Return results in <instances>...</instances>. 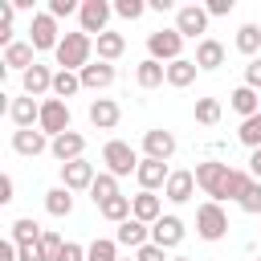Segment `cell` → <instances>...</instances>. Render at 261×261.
I'll use <instances>...</instances> for the list:
<instances>
[{
	"label": "cell",
	"mask_w": 261,
	"mask_h": 261,
	"mask_svg": "<svg viewBox=\"0 0 261 261\" xmlns=\"http://www.w3.org/2000/svg\"><path fill=\"white\" fill-rule=\"evenodd\" d=\"M49 151H53L57 163H73V159H82V151H86V135L65 130V135H57V139L49 143Z\"/></svg>",
	"instance_id": "obj_14"
},
{
	"label": "cell",
	"mask_w": 261,
	"mask_h": 261,
	"mask_svg": "<svg viewBox=\"0 0 261 261\" xmlns=\"http://www.w3.org/2000/svg\"><path fill=\"white\" fill-rule=\"evenodd\" d=\"M110 12H114V4H106V0H82V12H77V20H82V33L90 37V33H106V20H110Z\"/></svg>",
	"instance_id": "obj_7"
},
{
	"label": "cell",
	"mask_w": 261,
	"mask_h": 261,
	"mask_svg": "<svg viewBox=\"0 0 261 261\" xmlns=\"http://www.w3.org/2000/svg\"><path fill=\"white\" fill-rule=\"evenodd\" d=\"M118 245H126V249H143V245H151V224H143V220H126V224H118V237H114Z\"/></svg>",
	"instance_id": "obj_18"
},
{
	"label": "cell",
	"mask_w": 261,
	"mask_h": 261,
	"mask_svg": "<svg viewBox=\"0 0 261 261\" xmlns=\"http://www.w3.org/2000/svg\"><path fill=\"white\" fill-rule=\"evenodd\" d=\"M237 139H241L245 147H253V151H257V147H261V114L245 118V122H241V130H237Z\"/></svg>",
	"instance_id": "obj_36"
},
{
	"label": "cell",
	"mask_w": 261,
	"mask_h": 261,
	"mask_svg": "<svg viewBox=\"0 0 261 261\" xmlns=\"http://www.w3.org/2000/svg\"><path fill=\"white\" fill-rule=\"evenodd\" d=\"M49 143H53V139H45V130H12V151H16V155L37 159Z\"/></svg>",
	"instance_id": "obj_17"
},
{
	"label": "cell",
	"mask_w": 261,
	"mask_h": 261,
	"mask_svg": "<svg viewBox=\"0 0 261 261\" xmlns=\"http://www.w3.org/2000/svg\"><path fill=\"white\" fill-rule=\"evenodd\" d=\"M135 179H139V188H143V192H155V188H167L171 167H167V163H159V159H147V155H143V163H139Z\"/></svg>",
	"instance_id": "obj_13"
},
{
	"label": "cell",
	"mask_w": 261,
	"mask_h": 261,
	"mask_svg": "<svg viewBox=\"0 0 261 261\" xmlns=\"http://www.w3.org/2000/svg\"><path fill=\"white\" fill-rule=\"evenodd\" d=\"M171 261H192V257H171Z\"/></svg>",
	"instance_id": "obj_49"
},
{
	"label": "cell",
	"mask_w": 261,
	"mask_h": 261,
	"mask_svg": "<svg viewBox=\"0 0 261 261\" xmlns=\"http://www.w3.org/2000/svg\"><path fill=\"white\" fill-rule=\"evenodd\" d=\"M37 245H41V257H45V261H57V253H61V245H65V241H61L57 232H49V228H45Z\"/></svg>",
	"instance_id": "obj_37"
},
{
	"label": "cell",
	"mask_w": 261,
	"mask_h": 261,
	"mask_svg": "<svg viewBox=\"0 0 261 261\" xmlns=\"http://www.w3.org/2000/svg\"><path fill=\"white\" fill-rule=\"evenodd\" d=\"M37 61H33V45L29 41H12L8 49H4V69H20V73H29Z\"/></svg>",
	"instance_id": "obj_23"
},
{
	"label": "cell",
	"mask_w": 261,
	"mask_h": 261,
	"mask_svg": "<svg viewBox=\"0 0 261 261\" xmlns=\"http://www.w3.org/2000/svg\"><path fill=\"white\" fill-rule=\"evenodd\" d=\"M175 29H179V37H200V33H208V8L184 4V8L175 12ZM200 41H204V37H200Z\"/></svg>",
	"instance_id": "obj_9"
},
{
	"label": "cell",
	"mask_w": 261,
	"mask_h": 261,
	"mask_svg": "<svg viewBox=\"0 0 261 261\" xmlns=\"http://www.w3.org/2000/svg\"><path fill=\"white\" fill-rule=\"evenodd\" d=\"M90 49H94V41L86 33H65L61 45H57V65L69 69V73H82L90 65Z\"/></svg>",
	"instance_id": "obj_1"
},
{
	"label": "cell",
	"mask_w": 261,
	"mask_h": 261,
	"mask_svg": "<svg viewBox=\"0 0 261 261\" xmlns=\"http://www.w3.org/2000/svg\"><path fill=\"white\" fill-rule=\"evenodd\" d=\"M200 69H220L224 65V45L220 41H212V37H204L200 45H196V57H192Z\"/></svg>",
	"instance_id": "obj_24"
},
{
	"label": "cell",
	"mask_w": 261,
	"mask_h": 261,
	"mask_svg": "<svg viewBox=\"0 0 261 261\" xmlns=\"http://www.w3.org/2000/svg\"><path fill=\"white\" fill-rule=\"evenodd\" d=\"M8 118L16 122V130H33V122H41V102H33L29 94L24 98H12L8 102Z\"/></svg>",
	"instance_id": "obj_16"
},
{
	"label": "cell",
	"mask_w": 261,
	"mask_h": 261,
	"mask_svg": "<svg viewBox=\"0 0 261 261\" xmlns=\"http://www.w3.org/2000/svg\"><path fill=\"white\" fill-rule=\"evenodd\" d=\"M102 163H106V171L110 175H130V171H139V155H135V147L130 143H122V139H110L106 147H102Z\"/></svg>",
	"instance_id": "obj_3"
},
{
	"label": "cell",
	"mask_w": 261,
	"mask_h": 261,
	"mask_svg": "<svg viewBox=\"0 0 261 261\" xmlns=\"http://www.w3.org/2000/svg\"><path fill=\"white\" fill-rule=\"evenodd\" d=\"M257 261H261V257H257Z\"/></svg>",
	"instance_id": "obj_51"
},
{
	"label": "cell",
	"mask_w": 261,
	"mask_h": 261,
	"mask_svg": "<svg viewBox=\"0 0 261 261\" xmlns=\"http://www.w3.org/2000/svg\"><path fill=\"white\" fill-rule=\"evenodd\" d=\"M232 4H237V0H208L204 8H208V16H228V12H232Z\"/></svg>",
	"instance_id": "obj_44"
},
{
	"label": "cell",
	"mask_w": 261,
	"mask_h": 261,
	"mask_svg": "<svg viewBox=\"0 0 261 261\" xmlns=\"http://www.w3.org/2000/svg\"><path fill=\"white\" fill-rule=\"evenodd\" d=\"M8 228H12V232H8V241H16V245H37V241H41V232H45V228H41L33 216H20V220H12Z\"/></svg>",
	"instance_id": "obj_28"
},
{
	"label": "cell",
	"mask_w": 261,
	"mask_h": 261,
	"mask_svg": "<svg viewBox=\"0 0 261 261\" xmlns=\"http://www.w3.org/2000/svg\"><path fill=\"white\" fill-rule=\"evenodd\" d=\"M245 86H249V90H261V57H253V61L245 65Z\"/></svg>",
	"instance_id": "obj_43"
},
{
	"label": "cell",
	"mask_w": 261,
	"mask_h": 261,
	"mask_svg": "<svg viewBox=\"0 0 261 261\" xmlns=\"http://www.w3.org/2000/svg\"><path fill=\"white\" fill-rule=\"evenodd\" d=\"M151 241H155L159 249H175V245L184 241V220H179V216H159V220L151 224Z\"/></svg>",
	"instance_id": "obj_15"
},
{
	"label": "cell",
	"mask_w": 261,
	"mask_h": 261,
	"mask_svg": "<svg viewBox=\"0 0 261 261\" xmlns=\"http://www.w3.org/2000/svg\"><path fill=\"white\" fill-rule=\"evenodd\" d=\"M196 232H200L204 241H220V237L228 232V216H224V208H220L216 200H208V204L196 208Z\"/></svg>",
	"instance_id": "obj_4"
},
{
	"label": "cell",
	"mask_w": 261,
	"mask_h": 261,
	"mask_svg": "<svg viewBox=\"0 0 261 261\" xmlns=\"http://www.w3.org/2000/svg\"><path fill=\"white\" fill-rule=\"evenodd\" d=\"M37 130H45V135H65L69 130V106L61 102V98H45L41 102V122H37Z\"/></svg>",
	"instance_id": "obj_6"
},
{
	"label": "cell",
	"mask_w": 261,
	"mask_h": 261,
	"mask_svg": "<svg viewBox=\"0 0 261 261\" xmlns=\"http://www.w3.org/2000/svg\"><path fill=\"white\" fill-rule=\"evenodd\" d=\"M228 179H232V167H228V163H220V159H204V163H196V184H200L204 196H212L216 204L224 200Z\"/></svg>",
	"instance_id": "obj_2"
},
{
	"label": "cell",
	"mask_w": 261,
	"mask_h": 261,
	"mask_svg": "<svg viewBox=\"0 0 261 261\" xmlns=\"http://www.w3.org/2000/svg\"><path fill=\"white\" fill-rule=\"evenodd\" d=\"M86 114H90V126H94V130H114L118 118H122V110H118L114 98H94Z\"/></svg>",
	"instance_id": "obj_12"
},
{
	"label": "cell",
	"mask_w": 261,
	"mask_h": 261,
	"mask_svg": "<svg viewBox=\"0 0 261 261\" xmlns=\"http://www.w3.org/2000/svg\"><path fill=\"white\" fill-rule=\"evenodd\" d=\"M249 171H253V179H261V147L253 151V159H249Z\"/></svg>",
	"instance_id": "obj_48"
},
{
	"label": "cell",
	"mask_w": 261,
	"mask_h": 261,
	"mask_svg": "<svg viewBox=\"0 0 261 261\" xmlns=\"http://www.w3.org/2000/svg\"><path fill=\"white\" fill-rule=\"evenodd\" d=\"M114 12H118L122 20H139V16L147 12V4H143V0H114Z\"/></svg>",
	"instance_id": "obj_38"
},
{
	"label": "cell",
	"mask_w": 261,
	"mask_h": 261,
	"mask_svg": "<svg viewBox=\"0 0 261 261\" xmlns=\"http://www.w3.org/2000/svg\"><path fill=\"white\" fill-rule=\"evenodd\" d=\"M147 49H151V57L155 61H179V49H184V37H179V29H155L151 37H147Z\"/></svg>",
	"instance_id": "obj_5"
},
{
	"label": "cell",
	"mask_w": 261,
	"mask_h": 261,
	"mask_svg": "<svg viewBox=\"0 0 261 261\" xmlns=\"http://www.w3.org/2000/svg\"><path fill=\"white\" fill-rule=\"evenodd\" d=\"M135 82H139L143 90H155V86L167 82V65L155 61V57H147V61H139V69H135Z\"/></svg>",
	"instance_id": "obj_25"
},
{
	"label": "cell",
	"mask_w": 261,
	"mask_h": 261,
	"mask_svg": "<svg viewBox=\"0 0 261 261\" xmlns=\"http://www.w3.org/2000/svg\"><path fill=\"white\" fill-rule=\"evenodd\" d=\"M45 208H49V216H69V212H73L69 188H49V192H45Z\"/></svg>",
	"instance_id": "obj_31"
},
{
	"label": "cell",
	"mask_w": 261,
	"mask_h": 261,
	"mask_svg": "<svg viewBox=\"0 0 261 261\" xmlns=\"http://www.w3.org/2000/svg\"><path fill=\"white\" fill-rule=\"evenodd\" d=\"M12 188H16V184H12V175H0V204L16 200V196H12Z\"/></svg>",
	"instance_id": "obj_46"
},
{
	"label": "cell",
	"mask_w": 261,
	"mask_h": 261,
	"mask_svg": "<svg viewBox=\"0 0 261 261\" xmlns=\"http://www.w3.org/2000/svg\"><path fill=\"white\" fill-rule=\"evenodd\" d=\"M196 122L200 126H216L220 122V102L216 98H196Z\"/></svg>",
	"instance_id": "obj_34"
},
{
	"label": "cell",
	"mask_w": 261,
	"mask_h": 261,
	"mask_svg": "<svg viewBox=\"0 0 261 261\" xmlns=\"http://www.w3.org/2000/svg\"><path fill=\"white\" fill-rule=\"evenodd\" d=\"M20 77H24V94H29V98H41V94L53 90V77H57V73H49V65L37 61V65H33L29 73H20Z\"/></svg>",
	"instance_id": "obj_22"
},
{
	"label": "cell",
	"mask_w": 261,
	"mask_h": 261,
	"mask_svg": "<svg viewBox=\"0 0 261 261\" xmlns=\"http://www.w3.org/2000/svg\"><path fill=\"white\" fill-rule=\"evenodd\" d=\"M237 49L253 57V53L261 49V29H257V24H241V29H237Z\"/></svg>",
	"instance_id": "obj_35"
},
{
	"label": "cell",
	"mask_w": 261,
	"mask_h": 261,
	"mask_svg": "<svg viewBox=\"0 0 261 261\" xmlns=\"http://www.w3.org/2000/svg\"><path fill=\"white\" fill-rule=\"evenodd\" d=\"M114 196H122V192H118V175L98 171V179H94V188H90V200L102 208V204H106V200H114Z\"/></svg>",
	"instance_id": "obj_30"
},
{
	"label": "cell",
	"mask_w": 261,
	"mask_h": 261,
	"mask_svg": "<svg viewBox=\"0 0 261 261\" xmlns=\"http://www.w3.org/2000/svg\"><path fill=\"white\" fill-rule=\"evenodd\" d=\"M77 77H82V90H106L114 82V65L110 61H90Z\"/></svg>",
	"instance_id": "obj_19"
},
{
	"label": "cell",
	"mask_w": 261,
	"mask_h": 261,
	"mask_svg": "<svg viewBox=\"0 0 261 261\" xmlns=\"http://www.w3.org/2000/svg\"><path fill=\"white\" fill-rule=\"evenodd\" d=\"M135 261H171V257H167V249H159V245L151 241V245H143V249L135 253Z\"/></svg>",
	"instance_id": "obj_40"
},
{
	"label": "cell",
	"mask_w": 261,
	"mask_h": 261,
	"mask_svg": "<svg viewBox=\"0 0 261 261\" xmlns=\"http://www.w3.org/2000/svg\"><path fill=\"white\" fill-rule=\"evenodd\" d=\"M29 45H33V49H53V53H57L61 37H57V20H53L49 12H37V16H33V24H29Z\"/></svg>",
	"instance_id": "obj_8"
},
{
	"label": "cell",
	"mask_w": 261,
	"mask_h": 261,
	"mask_svg": "<svg viewBox=\"0 0 261 261\" xmlns=\"http://www.w3.org/2000/svg\"><path fill=\"white\" fill-rule=\"evenodd\" d=\"M126 261H130V257H126Z\"/></svg>",
	"instance_id": "obj_50"
},
{
	"label": "cell",
	"mask_w": 261,
	"mask_h": 261,
	"mask_svg": "<svg viewBox=\"0 0 261 261\" xmlns=\"http://www.w3.org/2000/svg\"><path fill=\"white\" fill-rule=\"evenodd\" d=\"M16 261H45L41 245H16Z\"/></svg>",
	"instance_id": "obj_45"
},
{
	"label": "cell",
	"mask_w": 261,
	"mask_h": 261,
	"mask_svg": "<svg viewBox=\"0 0 261 261\" xmlns=\"http://www.w3.org/2000/svg\"><path fill=\"white\" fill-rule=\"evenodd\" d=\"M192 192H196V171H171L163 196H167L171 204H184V200H192Z\"/></svg>",
	"instance_id": "obj_21"
},
{
	"label": "cell",
	"mask_w": 261,
	"mask_h": 261,
	"mask_svg": "<svg viewBox=\"0 0 261 261\" xmlns=\"http://www.w3.org/2000/svg\"><path fill=\"white\" fill-rule=\"evenodd\" d=\"M69 12H82V4H73V0H49V16L57 20V16H69Z\"/></svg>",
	"instance_id": "obj_41"
},
{
	"label": "cell",
	"mask_w": 261,
	"mask_h": 261,
	"mask_svg": "<svg viewBox=\"0 0 261 261\" xmlns=\"http://www.w3.org/2000/svg\"><path fill=\"white\" fill-rule=\"evenodd\" d=\"M143 151H147V159L167 163V159L175 155V135H171V130H163V126H151V130L143 135Z\"/></svg>",
	"instance_id": "obj_10"
},
{
	"label": "cell",
	"mask_w": 261,
	"mask_h": 261,
	"mask_svg": "<svg viewBox=\"0 0 261 261\" xmlns=\"http://www.w3.org/2000/svg\"><path fill=\"white\" fill-rule=\"evenodd\" d=\"M57 261H86V249H82L77 241H65L61 253H57Z\"/></svg>",
	"instance_id": "obj_42"
},
{
	"label": "cell",
	"mask_w": 261,
	"mask_h": 261,
	"mask_svg": "<svg viewBox=\"0 0 261 261\" xmlns=\"http://www.w3.org/2000/svg\"><path fill=\"white\" fill-rule=\"evenodd\" d=\"M241 208H245V212H253V216L261 212V179H253V184H249V192L241 196Z\"/></svg>",
	"instance_id": "obj_39"
},
{
	"label": "cell",
	"mask_w": 261,
	"mask_h": 261,
	"mask_svg": "<svg viewBox=\"0 0 261 261\" xmlns=\"http://www.w3.org/2000/svg\"><path fill=\"white\" fill-rule=\"evenodd\" d=\"M77 90H82V77H77V73H69V69H57V77H53V98H61V102H65V98H73Z\"/></svg>",
	"instance_id": "obj_32"
},
{
	"label": "cell",
	"mask_w": 261,
	"mask_h": 261,
	"mask_svg": "<svg viewBox=\"0 0 261 261\" xmlns=\"http://www.w3.org/2000/svg\"><path fill=\"white\" fill-rule=\"evenodd\" d=\"M98 61H114V57H122V49H126V37L122 33H114V29H106L98 41Z\"/></svg>",
	"instance_id": "obj_29"
},
{
	"label": "cell",
	"mask_w": 261,
	"mask_h": 261,
	"mask_svg": "<svg viewBox=\"0 0 261 261\" xmlns=\"http://www.w3.org/2000/svg\"><path fill=\"white\" fill-rule=\"evenodd\" d=\"M94 163H86V159H73V163H61V188H69V192H90L94 188Z\"/></svg>",
	"instance_id": "obj_11"
},
{
	"label": "cell",
	"mask_w": 261,
	"mask_h": 261,
	"mask_svg": "<svg viewBox=\"0 0 261 261\" xmlns=\"http://www.w3.org/2000/svg\"><path fill=\"white\" fill-rule=\"evenodd\" d=\"M130 200H135V220L155 224V220L163 216V204H159V196H155V192H139V196H130Z\"/></svg>",
	"instance_id": "obj_26"
},
{
	"label": "cell",
	"mask_w": 261,
	"mask_h": 261,
	"mask_svg": "<svg viewBox=\"0 0 261 261\" xmlns=\"http://www.w3.org/2000/svg\"><path fill=\"white\" fill-rule=\"evenodd\" d=\"M228 106L241 114V122L245 118H253V114H261V94L257 90H249V86H237L232 94H228Z\"/></svg>",
	"instance_id": "obj_20"
},
{
	"label": "cell",
	"mask_w": 261,
	"mask_h": 261,
	"mask_svg": "<svg viewBox=\"0 0 261 261\" xmlns=\"http://www.w3.org/2000/svg\"><path fill=\"white\" fill-rule=\"evenodd\" d=\"M86 261H122V257H118V241H106V237H98V241L86 249Z\"/></svg>",
	"instance_id": "obj_33"
},
{
	"label": "cell",
	"mask_w": 261,
	"mask_h": 261,
	"mask_svg": "<svg viewBox=\"0 0 261 261\" xmlns=\"http://www.w3.org/2000/svg\"><path fill=\"white\" fill-rule=\"evenodd\" d=\"M196 69H200V65H196L192 57H179V61H171V65H167V86H175V90L192 86V82H196Z\"/></svg>",
	"instance_id": "obj_27"
},
{
	"label": "cell",
	"mask_w": 261,
	"mask_h": 261,
	"mask_svg": "<svg viewBox=\"0 0 261 261\" xmlns=\"http://www.w3.org/2000/svg\"><path fill=\"white\" fill-rule=\"evenodd\" d=\"M0 261H16V241H4L0 245Z\"/></svg>",
	"instance_id": "obj_47"
}]
</instances>
